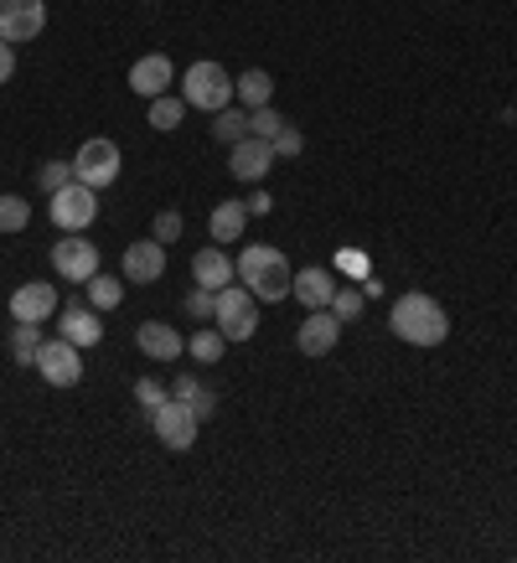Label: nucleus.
I'll use <instances>...</instances> for the list:
<instances>
[{"label":"nucleus","instance_id":"31","mask_svg":"<svg viewBox=\"0 0 517 563\" xmlns=\"http://www.w3.org/2000/svg\"><path fill=\"white\" fill-rule=\"evenodd\" d=\"M37 181H41V192H47V196L62 192V187L73 181V160H47V166L37 171Z\"/></svg>","mask_w":517,"mask_h":563},{"label":"nucleus","instance_id":"4","mask_svg":"<svg viewBox=\"0 0 517 563\" xmlns=\"http://www.w3.org/2000/svg\"><path fill=\"white\" fill-rule=\"evenodd\" d=\"M73 181H83V187H94V192H104V187H115L120 181V145L115 140H83L79 156H73Z\"/></svg>","mask_w":517,"mask_h":563},{"label":"nucleus","instance_id":"12","mask_svg":"<svg viewBox=\"0 0 517 563\" xmlns=\"http://www.w3.org/2000/svg\"><path fill=\"white\" fill-rule=\"evenodd\" d=\"M275 160H279L275 156V140L249 135V140H239V145H233V166H228V171L239 176V181H264Z\"/></svg>","mask_w":517,"mask_h":563},{"label":"nucleus","instance_id":"14","mask_svg":"<svg viewBox=\"0 0 517 563\" xmlns=\"http://www.w3.org/2000/svg\"><path fill=\"white\" fill-rule=\"evenodd\" d=\"M52 311H58V290L52 285H41V279H32V285H21L16 295H11V315L16 321H52Z\"/></svg>","mask_w":517,"mask_h":563},{"label":"nucleus","instance_id":"11","mask_svg":"<svg viewBox=\"0 0 517 563\" xmlns=\"http://www.w3.org/2000/svg\"><path fill=\"white\" fill-rule=\"evenodd\" d=\"M337 342H341V321L332 311H311L296 331V347L305 351V357H326Z\"/></svg>","mask_w":517,"mask_h":563},{"label":"nucleus","instance_id":"34","mask_svg":"<svg viewBox=\"0 0 517 563\" xmlns=\"http://www.w3.org/2000/svg\"><path fill=\"white\" fill-rule=\"evenodd\" d=\"M181 228H187V223H181V213H156V243H171V238H181Z\"/></svg>","mask_w":517,"mask_h":563},{"label":"nucleus","instance_id":"23","mask_svg":"<svg viewBox=\"0 0 517 563\" xmlns=\"http://www.w3.org/2000/svg\"><path fill=\"white\" fill-rule=\"evenodd\" d=\"M213 140L233 151L239 140H249V115H239V109H218V115H213Z\"/></svg>","mask_w":517,"mask_h":563},{"label":"nucleus","instance_id":"29","mask_svg":"<svg viewBox=\"0 0 517 563\" xmlns=\"http://www.w3.org/2000/svg\"><path fill=\"white\" fill-rule=\"evenodd\" d=\"M362 306H368V295H362V290H347V285H337V295H332V315H337L341 326H347V321H358Z\"/></svg>","mask_w":517,"mask_h":563},{"label":"nucleus","instance_id":"17","mask_svg":"<svg viewBox=\"0 0 517 563\" xmlns=\"http://www.w3.org/2000/svg\"><path fill=\"white\" fill-rule=\"evenodd\" d=\"M290 295H300V306H305V311H332L337 279H332V269H300L296 285H290Z\"/></svg>","mask_w":517,"mask_h":563},{"label":"nucleus","instance_id":"1","mask_svg":"<svg viewBox=\"0 0 517 563\" xmlns=\"http://www.w3.org/2000/svg\"><path fill=\"white\" fill-rule=\"evenodd\" d=\"M388 331L409 347H440L450 336V315L430 295H398L394 311H388Z\"/></svg>","mask_w":517,"mask_h":563},{"label":"nucleus","instance_id":"28","mask_svg":"<svg viewBox=\"0 0 517 563\" xmlns=\"http://www.w3.org/2000/svg\"><path fill=\"white\" fill-rule=\"evenodd\" d=\"M285 130V115H279L275 104H264V109H249V135L258 140H275Z\"/></svg>","mask_w":517,"mask_h":563},{"label":"nucleus","instance_id":"7","mask_svg":"<svg viewBox=\"0 0 517 563\" xmlns=\"http://www.w3.org/2000/svg\"><path fill=\"white\" fill-rule=\"evenodd\" d=\"M32 368L52 383V388H79L83 378V362H79V347L68 342V336H52V342H41L37 347V362Z\"/></svg>","mask_w":517,"mask_h":563},{"label":"nucleus","instance_id":"20","mask_svg":"<svg viewBox=\"0 0 517 563\" xmlns=\"http://www.w3.org/2000/svg\"><path fill=\"white\" fill-rule=\"evenodd\" d=\"M243 223H249V207H243V202H218V207H213V217H207V228H213V238H218V243H239Z\"/></svg>","mask_w":517,"mask_h":563},{"label":"nucleus","instance_id":"15","mask_svg":"<svg viewBox=\"0 0 517 563\" xmlns=\"http://www.w3.org/2000/svg\"><path fill=\"white\" fill-rule=\"evenodd\" d=\"M171 83H177V73H171V62L160 58V52H151V58H140L135 68H130V88H135L140 98L171 94Z\"/></svg>","mask_w":517,"mask_h":563},{"label":"nucleus","instance_id":"26","mask_svg":"<svg viewBox=\"0 0 517 563\" xmlns=\"http://www.w3.org/2000/svg\"><path fill=\"white\" fill-rule=\"evenodd\" d=\"M88 300H94V311H115L124 300V285L115 274H94V279H88Z\"/></svg>","mask_w":517,"mask_h":563},{"label":"nucleus","instance_id":"5","mask_svg":"<svg viewBox=\"0 0 517 563\" xmlns=\"http://www.w3.org/2000/svg\"><path fill=\"white\" fill-rule=\"evenodd\" d=\"M151 424H156V440L166 450H192L197 445V429H202V419L192 414V408L181 404V398H166L160 408H151Z\"/></svg>","mask_w":517,"mask_h":563},{"label":"nucleus","instance_id":"8","mask_svg":"<svg viewBox=\"0 0 517 563\" xmlns=\"http://www.w3.org/2000/svg\"><path fill=\"white\" fill-rule=\"evenodd\" d=\"M218 331L228 336V342H249L258 331V321H254V290L249 285H223L218 290Z\"/></svg>","mask_w":517,"mask_h":563},{"label":"nucleus","instance_id":"30","mask_svg":"<svg viewBox=\"0 0 517 563\" xmlns=\"http://www.w3.org/2000/svg\"><path fill=\"white\" fill-rule=\"evenodd\" d=\"M32 223V207L21 196H0V233H21Z\"/></svg>","mask_w":517,"mask_h":563},{"label":"nucleus","instance_id":"27","mask_svg":"<svg viewBox=\"0 0 517 563\" xmlns=\"http://www.w3.org/2000/svg\"><path fill=\"white\" fill-rule=\"evenodd\" d=\"M181 115H187V98H177V94L151 98V124H156V130H177Z\"/></svg>","mask_w":517,"mask_h":563},{"label":"nucleus","instance_id":"9","mask_svg":"<svg viewBox=\"0 0 517 563\" xmlns=\"http://www.w3.org/2000/svg\"><path fill=\"white\" fill-rule=\"evenodd\" d=\"M52 269L68 279V285H88L99 274V249L83 233H68L62 243H52Z\"/></svg>","mask_w":517,"mask_h":563},{"label":"nucleus","instance_id":"35","mask_svg":"<svg viewBox=\"0 0 517 563\" xmlns=\"http://www.w3.org/2000/svg\"><path fill=\"white\" fill-rule=\"evenodd\" d=\"M300 151H305V135L285 124V130H279V135H275V156H300Z\"/></svg>","mask_w":517,"mask_h":563},{"label":"nucleus","instance_id":"10","mask_svg":"<svg viewBox=\"0 0 517 563\" xmlns=\"http://www.w3.org/2000/svg\"><path fill=\"white\" fill-rule=\"evenodd\" d=\"M47 26L41 0H0V41H32Z\"/></svg>","mask_w":517,"mask_h":563},{"label":"nucleus","instance_id":"2","mask_svg":"<svg viewBox=\"0 0 517 563\" xmlns=\"http://www.w3.org/2000/svg\"><path fill=\"white\" fill-rule=\"evenodd\" d=\"M239 279L254 290V300L279 306V300L290 295V285H296V269H290V259H285L279 249L258 243V249H243L239 253Z\"/></svg>","mask_w":517,"mask_h":563},{"label":"nucleus","instance_id":"25","mask_svg":"<svg viewBox=\"0 0 517 563\" xmlns=\"http://www.w3.org/2000/svg\"><path fill=\"white\" fill-rule=\"evenodd\" d=\"M187 351L197 357L202 368H213V362H223V351H228V336H223V331H197V336L187 342Z\"/></svg>","mask_w":517,"mask_h":563},{"label":"nucleus","instance_id":"18","mask_svg":"<svg viewBox=\"0 0 517 563\" xmlns=\"http://www.w3.org/2000/svg\"><path fill=\"white\" fill-rule=\"evenodd\" d=\"M58 331L73 342V347H99V336H104V326H99V311H88V306H68V311L58 315Z\"/></svg>","mask_w":517,"mask_h":563},{"label":"nucleus","instance_id":"36","mask_svg":"<svg viewBox=\"0 0 517 563\" xmlns=\"http://www.w3.org/2000/svg\"><path fill=\"white\" fill-rule=\"evenodd\" d=\"M16 73V52H11V41H0V83H11Z\"/></svg>","mask_w":517,"mask_h":563},{"label":"nucleus","instance_id":"6","mask_svg":"<svg viewBox=\"0 0 517 563\" xmlns=\"http://www.w3.org/2000/svg\"><path fill=\"white\" fill-rule=\"evenodd\" d=\"M94 217H99V192H94V187L68 181L62 192H52V223H58L62 233H83Z\"/></svg>","mask_w":517,"mask_h":563},{"label":"nucleus","instance_id":"32","mask_svg":"<svg viewBox=\"0 0 517 563\" xmlns=\"http://www.w3.org/2000/svg\"><path fill=\"white\" fill-rule=\"evenodd\" d=\"M166 398H171V393L160 388L156 378H140V383H135V404L145 408V414H151V408H160V404H166Z\"/></svg>","mask_w":517,"mask_h":563},{"label":"nucleus","instance_id":"19","mask_svg":"<svg viewBox=\"0 0 517 563\" xmlns=\"http://www.w3.org/2000/svg\"><path fill=\"white\" fill-rule=\"evenodd\" d=\"M233 274H239V264H233L223 249H202L197 259H192V279H197L202 290H223V285H233Z\"/></svg>","mask_w":517,"mask_h":563},{"label":"nucleus","instance_id":"33","mask_svg":"<svg viewBox=\"0 0 517 563\" xmlns=\"http://www.w3.org/2000/svg\"><path fill=\"white\" fill-rule=\"evenodd\" d=\"M187 311L197 315V321L218 315V290H202V285H197V295H187Z\"/></svg>","mask_w":517,"mask_h":563},{"label":"nucleus","instance_id":"24","mask_svg":"<svg viewBox=\"0 0 517 563\" xmlns=\"http://www.w3.org/2000/svg\"><path fill=\"white\" fill-rule=\"evenodd\" d=\"M37 347H41L37 321H16V331H11V357H16L21 368H32V362H37Z\"/></svg>","mask_w":517,"mask_h":563},{"label":"nucleus","instance_id":"22","mask_svg":"<svg viewBox=\"0 0 517 563\" xmlns=\"http://www.w3.org/2000/svg\"><path fill=\"white\" fill-rule=\"evenodd\" d=\"M233 94H239L249 109H264V104H269V94H275V79H269L264 68H249L243 79H233Z\"/></svg>","mask_w":517,"mask_h":563},{"label":"nucleus","instance_id":"3","mask_svg":"<svg viewBox=\"0 0 517 563\" xmlns=\"http://www.w3.org/2000/svg\"><path fill=\"white\" fill-rule=\"evenodd\" d=\"M181 98H187V109H207V115H218L233 104V79L223 73V62H192L187 73H181Z\"/></svg>","mask_w":517,"mask_h":563},{"label":"nucleus","instance_id":"13","mask_svg":"<svg viewBox=\"0 0 517 563\" xmlns=\"http://www.w3.org/2000/svg\"><path fill=\"white\" fill-rule=\"evenodd\" d=\"M160 274H166V243L140 238V243L124 249V279H135V285H156Z\"/></svg>","mask_w":517,"mask_h":563},{"label":"nucleus","instance_id":"37","mask_svg":"<svg viewBox=\"0 0 517 563\" xmlns=\"http://www.w3.org/2000/svg\"><path fill=\"white\" fill-rule=\"evenodd\" d=\"M243 207H249V217H264V213H269V207H275V202H269V192H264V187H258V192L249 196V202H243Z\"/></svg>","mask_w":517,"mask_h":563},{"label":"nucleus","instance_id":"21","mask_svg":"<svg viewBox=\"0 0 517 563\" xmlns=\"http://www.w3.org/2000/svg\"><path fill=\"white\" fill-rule=\"evenodd\" d=\"M171 398H181V404L192 408L197 419H213V414H218V393H207L192 372H177V388H171Z\"/></svg>","mask_w":517,"mask_h":563},{"label":"nucleus","instance_id":"16","mask_svg":"<svg viewBox=\"0 0 517 563\" xmlns=\"http://www.w3.org/2000/svg\"><path fill=\"white\" fill-rule=\"evenodd\" d=\"M135 342H140V351H145L151 362H177L181 351H187V342H181L166 321H145V326L135 331Z\"/></svg>","mask_w":517,"mask_h":563}]
</instances>
